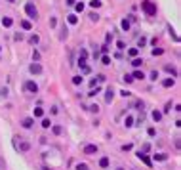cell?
<instances>
[{
    "label": "cell",
    "instance_id": "bcb514c9",
    "mask_svg": "<svg viewBox=\"0 0 181 170\" xmlns=\"http://www.w3.org/2000/svg\"><path fill=\"white\" fill-rule=\"evenodd\" d=\"M116 46H118L120 50H126V44L122 42V40H116Z\"/></svg>",
    "mask_w": 181,
    "mask_h": 170
},
{
    "label": "cell",
    "instance_id": "ffe728a7",
    "mask_svg": "<svg viewBox=\"0 0 181 170\" xmlns=\"http://www.w3.org/2000/svg\"><path fill=\"white\" fill-rule=\"evenodd\" d=\"M67 21H69L71 25H76L78 23V17H76L75 13H71V15H67Z\"/></svg>",
    "mask_w": 181,
    "mask_h": 170
},
{
    "label": "cell",
    "instance_id": "30bf717a",
    "mask_svg": "<svg viewBox=\"0 0 181 170\" xmlns=\"http://www.w3.org/2000/svg\"><path fill=\"white\" fill-rule=\"evenodd\" d=\"M151 119L155 120V122H160V120H162V113H160V111H153V113H151Z\"/></svg>",
    "mask_w": 181,
    "mask_h": 170
},
{
    "label": "cell",
    "instance_id": "f6af8a7d",
    "mask_svg": "<svg viewBox=\"0 0 181 170\" xmlns=\"http://www.w3.org/2000/svg\"><path fill=\"white\" fill-rule=\"evenodd\" d=\"M67 33H69V29L63 27V29H61V38H67Z\"/></svg>",
    "mask_w": 181,
    "mask_h": 170
},
{
    "label": "cell",
    "instance_id": "f546056e",
    "mask_svg": "<svg viewBox=\"0 0 181 170\" xmlns=\"http://www.w3.org/2000/svg\"><path fill=\"white\" fill-rule=\"evenodd\" d=\"M155 161H168V155H164V153H158V155H155Z\"/></svg>",
    "mask_w": 181,
    "mask_h": 170
},
{
    "label": "cell",
    "instance_id": "ee69618b",
    "mask_svg": "<svg viewBox=\"0 0 181 170\" xmlns=\"http://www.w3.org/2000/svg\"><path fill=\"white\" fill-rule=\"evenodd\" d=\"M90 19H92V21H97V19H99V15H97L95 12H92V13H90Z\"/></svg>",
    "mask_w": 181,
    "mask_h": 170
},
{
    "label": "cell",
    "instance_id": "277c9868",
    "mask_svg": "<svg viewBox=\"0 0 181 170\" xmlns=\"http://www.w3.org/2000/svg\"><path fill=\"white\" fill-rule=\"evenodd\" d=\"M23 90H25V92H29V94H36V92H38V84H36L34 80H25Z\"/></svg>",
    "mask_w": 181,
    "mask_h": 170
},
{
    "label": "cell",
    "instance_id": "603a6c76",
    "mask_svg": "<svg viewBox=\"0 0 181 170\" xmlns=\"http://www.w3.org/2000/svg\"><path fill=\"white\" fill-rule=\"evenodd\" d=\"M21 27H23V29H25V31H31V29H32L31 21H27V19H23V21H21Z\"/></svg>",
    "mask_w": 181,
    "mask_h": 170
},
{
    "label": "cell",
    "instance_id": "4dcf8cb0",
    "mask_svg": "<svg viewBox=\"0 0 181 170\" xmlns=\"http://www.w3.org/2000/svg\"><path fill=\"white\" fill-rule=\"evenodd\" d=\"M32 61H34V63H38V61H40V52H38V50H34V52H32Z\"/></svg>",
    "mask_w": 181,
    "mask_h": 170
},
{
    "label": "cell",
    "instance_id": "4316f807",
    "mask_svg": "<svg viewBox=\"0 0 181 170\" xmlns=\"http://www.w3.org/2000/svg\"><path fill=\"white\" fill-rule=\"evenodd\" d=\"M137 54H139L137 48H130V50H128V56L130 57H137Z\"/></svg>",
    "mask_w": 181,
    "mask_h": 170
},
{
    "label": "cell",
    "instance_id": "681fc988",
    "mask_svg": "<svg viewBox=\"0 0 181 170\" xmlns=\"http://www.w3.org/2000/svg\"><path fill=\"white\" fill-rule=\"evenodd\" d=\"M50 113H52V115H57V113H59V109H57V105H54V107H52V111H50Z\"/></svg>",
    "mask_w": 181,
    "mask_h": 170
},
{
    "label": "cell",
    "instance_id": "2e32d148",
    "mask_svg": "<svg viewBox=\"0 0 181 170\" xmlns=\"http://www.w3.org/2000/svg\"><path fill=\"white\" fill-rule=\"evenodd\" d=\"M13 25V19L12 17H4V19H2V27H6V29H8V27H12Z\"/></svg>",
    "mask_w": 181,
    "mask_h": 170
},
{
    "label": "cell",
    "instance_id": "d590c367",
    "mask_svg": "<svg viewBox=\"0 0 181 170\" xmlns=\"http://www.w3.org/2000/svg\"><path fill=\"white\" fill-rule=\"evenodd\" d=\"M162 54H164L162 48H155V50H153V56H162Z\"/></svg>",
    "mask_w": 181,
    "mask_h": 170
},
{
    "label": "cell",
    "instance_id": "3957f363",
    "mask_svg": "<svg viewBox=\"0 0 181 170\" xmlns=\"http://www.w3.org/2000/svg\"><path fill=\"white\" fill-rule=\"evenodd\" d=\"M25 12H27V15H29L31 19L38 17V10H36V6H34L32 2H27V4H25Z\"/></svg>",
    "mask_w": 181,
    "mask_h": 170
},
{
    "label": "cell",
    "instance_id": "7dc6e473",
    "mask_svg": "<svg viewBox=\"0 0 181 170\" xmlns=\"http://www.w3.org/2000/svg\"><path fill=\"white\" fill-rule=\"evenodd\" d=\"M57 25V19L55 17H50V27H55Z\"/></svg>",
    "mask_w": 181,
    "mask_h": 170
},
{
    "label": "cell",
    "instance_id": "f907efd6",
    "mask_svg": "<svg viewBox=\"0 0 181 170\" xmlns=\"http://www.w3.org/2000/svg\"><path fill=\"white\" fill-rule=\"evenodd\" d=\"M67 6H75V0H67Z\"/></svg>",
    "mask_w": 181,
    "mask_h": 170
},
{
    "label": "cell",
    "instance_id": "8fae6325",
    "mask_svg": "<svg viewBox=\"0 0 181 170\" xmlns=\"http://www.w3.org/2000/svg\"><path fill=\"white\" fill-rule=\"evenodd\" d=\"M174 84H175V78H164V80H162V86H164V88H172Z\"/></svg>",
    "mask_w": 181,
    "mask_h": 170
},
{
    "label": "cell",
    "instance_id": "8992f818",
    "mask_svg": "<svg viewBox=\"0 0 181 170\" xmlns=\"http://www.w3.org/2000/svg\"><path fill=\"white\" fill-rule=\"evenodd\" d=\"M21 126H23V128H27V130H29V128H32V126H34V117H25V119L21 120Z\"/></svg>",
    "mask_w": 181,
    "mask_h": 170
},
{
    "label": "cell",
    "instance_id": "5b68a950",
    "mask_svg": "<svg viewBox=\"0 0 181 170\" xmlns=\"http://www.w3.org/2000/svg\"><path fill=\"white\" fill-rule=\"evenodd\" d=\"M82 151H84V155H95V153L99 151V147H97L95 143H86Z\"/></svg>",
    "mask_w": 181,
    "mask_h": 170
},
{
    "label": "cell",
    "instance_id": "7a4b0ae2",
    "mask_svg": "<svg viewBox=\"0 0 181 170\" xmlns=\"http://www.w3.org/2000/svg\"><path fill=\"white\" fill-rule=\"evenodd\" d=\"M141 8H143V12L147 15H156V6L151 2V0H143L141 2Z\"/></svg>",
    "mask_w": 181,
    "mask_h": 170
},
{
    "label": "cell",
    "instance_id": "d6a6232c",
    "mask_svg": "<svg viewBox=\"0 0 181 170\" xmlns=\"http://www.w3.org/2000/svg\"><path fill=\"white\" fill-rule=\"evenodd\" d=\"M120 27H122L124 31H128V29H130V21H128V19H124V21L120 23Z\"/></svg>",
    "mask_w": 181,
    "mask_h": 170
},
{
    "label": "cell",
    "instance_id": "83f0119b",
    "mask_svg": "<svg viewBox=\"0 0 181 170\" xmlns=\"http://www.w3.org/2000/svg\"><path fill=\"white\" fill-rule=\"evenodd\" d=\"M86 57H88V52L84 50V48H82V50H80V54H78V59H80V61H86Z\"/></svg>",
    "mask_w": 181,
    "mask_h": 170
},
{
    "label": "cell",
    "instance_id": "e0dca14e",
    "mask_svg": "<svg viewBox=\"0 0 181 170\" xmlns=\"http://www.w3.org/2000/svg\"><path fill=\"white\" fill-rule=\"evenodd\" d=\"M29 42H31L32 46H36L38 42H40V37H38V35H31V37H29Z\"/></svg>",
    "mask_w": 181,
    "mask_h": 170
},
{
    "label": "cell",
    "instance_id": "9a60e30c",
    "mask_svg": "<svg viewBox=\"0 0 181 170\" xmlns=\"http://www.w3.org/2000/svg\"><path fill=\"white\" fill-rule=\"evenodd\" d=\"M124 126L126 128H131V126H133V117H131V115H128L124 119Z\"/></svg>",
    "mask_w": 181,
    "mask_h": 170
},
{
    "label": "cell",
    "instance_id": "d4e9b609",
    "mask_svg": "<svg viewBox=\"0 0 181 170\" xmlns=\"http://www.w3.org/2000/svg\"><path fill=\"white\" fill-rule=\"evenodd\" d=\"M145 44H147V38H145V37H139V38H137V50H139V48H143Z\"/></svg>",
    "mask_w": 181,
    "mask_h": 170
},
{
    "label": "cell",
    "instance_id": "6da1fadb",
    "mask_svg": "<svg viewBox=\"0 0 181 170\" xmlns=\"http://www.w3.org/2000/svg\"><path fill=\"white\" fill-rule=\"evenodd\" d=\"M13 147H15V151H19V153H29L31 151V143L27 141V139H23V138H13Z\"/></svg>",
    "mask_w": 181,
    "mask_h": 170
},
{
    "label": "cell",
    "instance_id": "ac0fdd59",
    "mask_svg": "<svg viewBox=\"0 0 181 170\" xmlns=\"http://www.w3.org/2000/svg\"><path fill=\"white\" fill-rule=\"evenodd\" d=\"M40 126H42L44 130H48V128H52V120H50V119H42V122H40Z\"/></svg>",
    "mask_w": 181,
    "mask_h": 170
},
{
    "label": "cell",
    "instance_id": "484cf974",
    "mask_svg": "<svg viewBox=\"0 0 181 170\" xmlns=\"http://www.w3.org/2000/svg\"><path fill=\"white\" fill-rule=\"evenodd\" d=\"M131 78H145V73H143V71H133Z\"/></svg>",
    "mask_w": 181,
    "mask_h": 170
},
{
    "label": "cell",
    "instance_id": "816d5d0a",
    "mask_svg": "<svg viewBox=\"0 0 181 170\" xmlns=\"http://www.w3.org/2000/svg\"><path fill=\"white\" fill-rule=\"evenodd\" d=\"M116 170H124V168H116Z\"/></svg>",
    "mask_w": 181,
    "mask_h": 170
},
{
    "label": "cell",
    "instance_id": "e575fe53",
    "mask_svg": "<svg viewBox=\"0 0 181 170\" xmlns=\"http://www.w3.org/2000/svg\"><path fill=\"white\" fill-rule=\"evenodd\" d=\"M101 63H103V65H111V57L103 56V57H101Z\"/></svg>",
    "mask_w": 181,
    "mask_h": 170
},
{
    "label": "cell",
    "instance_id": "f5cc1de1",
    "mask_svg": "<svg viewBox=\"0 0 181 170\" xmlns=\"http://www.w3.org/2000/svg\"><path fill=\"white\" fill-rule=\"evenodd\" d=\"M0 50H2V48H0Z\"/></svg>",
    "mask_w": 181,
    "mask_h": 170
},
{
    "label": "cell",
    "instance_id": "f35d334b",
    "mask_svg": "<svg viewBox=\"0 0 181 170\" xmlns=\"http://www.w3.org/2000/svg\"><path fill=\"white\" fill-rule=\"evenodd\" d=\"M76 170H88V164H84V163H78V164H76Z\"/></svg>",
    "mask_w": 181,
    "mask_h": 170
},
{
    "label": "cell",
    "instance_id": "1f68e13d",
    "mask_svg": "<svg viewBox=\"0 0 181 170\" xmlns=\"http://www.w3.org/2000/svg\"><path fill=\"white\" fill-rule=\"evenodd\" d=\"M34 117H44V109L42 107H36V109H34Z\"/></svg>",
    "mask_w": 181,
    "mask_h": 170
},
{
    "label": "cell",
    "instance_id": "c3c4849f",
    "mask_svg": "<svg viewBox=\"0 0 181 170\" xmlns=\"http://www.w3.org/2000/svg\"><path fill=\"white\" fill-rule=\"evenodd\" d=\"M120 96H122V98H128L130 92H128V90H120Z\"/></svg>",
    "mask_w": 181,
    "mask_h": 170
},
{
    "label": "cell",
    "instance_id": "60d3db41",
    "mask_svg": "<svg viewBox=\"0 0 181 170\" xmlns=\"http://www.w3.org/2000/svg\"><path fill=\"white\" fill-rule=\"evenodd\" d=\"M90 6H92V8H99L101 2H99V0H92V2H90Z\"/></svg>",
    "mask_w": 181,
    "mask_h": 170
},
{
    "label": "cell",
    "instance_id": "836d02e7",
    "mask_svg": "<svg viewBox=\"0 0 181 170\" xmlns=\"http://www.w3.org/2000/svg\"><path fill=\"white\" fill-rule=\"evenodd\" d=\"M141 63H143V59H139V57H135V59L131 61V65H133V67H141Z\"/></svg>",
    "mask_w": 181,
    "mask_h": 170
},
{
    "label": "cell",
    "instance_id": "4fadbf2b",
    "mask_svg": "<svg viewBox=\"0 0 181 170\" xmlns=\"http://www.w3.org/2000/svg\"><path fill=\"white\" fill-rule=\"evenodd\" d=\"M164 71H166V73H170L174 78L177 76V69H175V67H172V65H166V67H164Z\"/></svg>",
    "mask_w": 181,
    "mask_h": 170
},
{
    "label": "cell",
    "instance_id": "f1b7e54d",
    "mask_svg": "<svg viewBox=\"0 0 181 170\" xmlns=\"http://www.w3.org/2000/svg\"><path fill=\"white\" fill-rule=\"evenodd\" d=\"M149 151H151V143H143V147L139 149V153H145V155H147Z\"/></svg>",
    "mask_w": 181,
    "mask_h": 170
},
{
    "label": "cell",
    "instance_id": "7c38bea8",
    "mask_svg": "<svg viewBox=\"0 0 181 170\" xmlns=\"http://www.w3.org/2000/svg\"><path fill=\"white\" fill-rule=\"evenodd\" d=\"M78 65H80V71L84 73V75H88V73L92 71V69H90V67L86 65V61H80V59H78Z\"/></svg>",
    "mask_w": 181,
    "mask_h": 170
},
{
    "label": "cell",
    "instance_id": "d6986e66",
    "mask_svg": "<svg viewBox=\"0 0 181 170\" xmlns=\"http://www.w3.org/2000/svg\"><path fill=\"white\" fill-rule=\"evenodd\" d=\"M86 111H90V113H97V111H99V105H97V103H92V105H88V107H86Z\"/></svg>",
    "mask_w": 181,
    "mask_h": 170
},
{
    "label": "cell",
    "instance_id": "b9f144b4",
    "mask_svg": "<svg viewBox=\"0 0 181 170\" xmlns=\"http://www.w3.org/2000/svg\"><path fill=\"white\" fill-rule=\"evenodd\" d=\"M151 80H156V78H158V71H151Z\"/></svg>",
    "mask_w": 181,
    "mask_h": 170
},
{
    "label": "cell",
    "instance_id": "ba28073f",
    "mask_svg": "<svg viewBox=\"0 0 181 170\" xmlns=\"http://www.w3.org/2000/svg\"><path fill=\"white\" fill-rule=\"evenodd\" d=\"M112 100H114V90H112V88H107V92H105V101H107V103H111Z\"/></svg>",
    "mask_w": 181,
    "mask_h": 170
},
{
    "label": "cell",
    "instance_id": "8d00e7d4",
    "mask_svg": "<svg viewBox=\"0 0 181 170\" xmlns=\"http://www.w3.org/2000/svg\"><path fill=\"white\" fill-rule=\"evenodd\" d=\"M75 10H76V12H82V10H84V2H78V4H75Z\"/></svg>",
    "mask_w": 181,
    "mask_h": 170
},
{
    "label": "cell",
    "instance_id": "9c48e42d",
    "mask_svg": "<svg viewBox=\"0 0 181 170\" xmlns=\"http://www.w3.org/2000/svg\"><path fill=\"white\" fill-rule=\"evenodd\" d=\"M137 157L141 159V161H143V163L147 164V166H153V161H151V159L147 157V155H145V153H139V151H137Z\"/></svg>",
    "mask_w": 181,
    "mask_h": 170
},
{
    "label": "cell",
    "instance_id": "ab89813d",
    "mask_svg": "<svg viewBox=\"0 0 181 170\" xmlns=\"http://www.w3.org/2000/svg\"><path fill=\"white\" fill-rule=\"evenodd\" d=\"M122 80L126 82V84H130V82H133V78H131V75H124V78Z\"/></svg>",
    "mask_w": 181,
    "mask_h": 170
},
{
    "label": "cell",
    "instance_id": "74e56055",
    "mask_svg": "<svg viewBox=\"0 0 181 170\" xmlns=\"http://www.w3.org/2000/svg\"><path fill=\"white\" fill-rule=\"evenodd\" d=\"M0 96H2V98H8V88H6V86L0 88Z\"/></svg>",
    "mask_w": 181,
    "mask_h": 170
},
{
    "label": "cell",
    "instance_id": "44dd1931",
    "mask_svg": "<svg viewBox=\"0 0 181 170\" xmlns=\"http://www.w3.org/2000/svg\"><path fill=\"white\" fill-rule=\"evenodd\" d=\"M99 92H101V88H99V86H95V90L94 88H92V90H90V92H88V98H94V96H97V94H99Z\"/></svg>",
    "mask_w": 181,
    "mask_h": 170
},
{
    "label": "cell",
    "instance_id": "5bb4252c",
    "mask_svg": "<svg viewBox=\"0 0 181 170\" xmlns=\"http://www.w3.org/2000/svg\"><path fill=\"white\" fill-rule=\"evenodd\" d=\"M52 132L55 134V136H61V134H63V126H59V124L54 126V124H52Z\"/></svg>",
    "mask_w": 181,
    "mask_h": 170
},
{
    "label": "cell",
    "instance_id": "52a82bcc",
    "mask_svg": "<svg viewBox=\"0 0 181 170\" xmlns=\"http://www.w3.org/2000/svg\"><path fill=\"white\" fill-rule=\"evenodd\" d=\"M29 71H31L32 75H40V73H42V65H40V63H34V61H32L31 67H29Z\"/></svg>",
    "mask_w": 181,
    "mask_h": 170
},
{
    "label": "cell",
    "instance_id": "7402d4cb",
    "mask_svg": "<svg viewBox=\"0 0 181 170\" xmlns=\"http://www.w3.org/2000/svg\"><path fill=\"white\" fill-rule=\"evenodd\" d=\"M99 166L101 168H107V166H109V157H101L99 159Z\"/></svg>",
    "mask_w": 181,
    "mask_h": 170
},
{
    "label": "cell",
    "instance_id": "cb8c5ba5",
    "mask_svg": "<svg viewBox=\"0 0 181 170\" xmlns=\"http://www.w3.org/2000/svg\"><path fill=\"white\" fill-rule=\"evenodd\" d=\"M82 82H84V78H82L80 75H76V76H73V84H75V86H78V84H82Z\"/></svg>",
    "mask_w": 181,
    "mask_h": 170
},
{
    "label": "cell",
    "instance_id": "7bdbcfd3",
    "mask_svg": "<svg viewBox=\"0 0 181 170\" xmlns=\"http://www.w3.org/2000/svg\"><path fill=\"white\" fill-rule=\"evenodd\" d=\"M131 147H133V145H131V143H124V145H122V147H120V149H122V151H130Z\"/></svg>",
    "mask_w": 181,
    "mask_h": 170
}]
</instances>
